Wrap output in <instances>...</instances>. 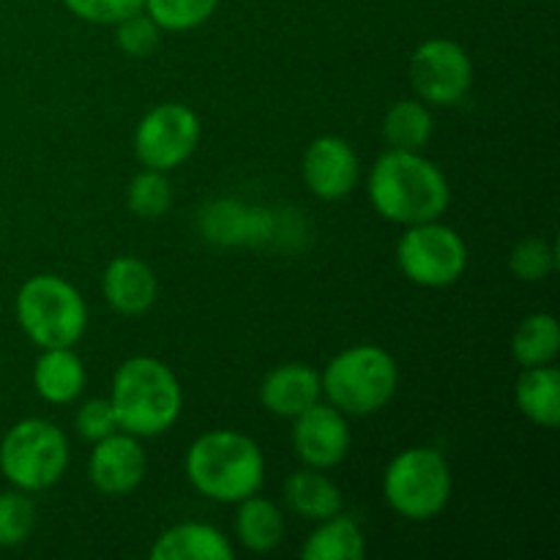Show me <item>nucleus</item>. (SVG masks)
Returning <instances> with one entry per match:
<instances>
[{"mask_svg":"<svg viewBox=\"0 0 560 560\" xmlns=\"http://www.w3.org/2000/svg\"><path fill=\"white\" fill-rule=\"evenodd\" d=\"M74 427L80 432V438H85L88 443H96L102 438L118 432V419H115V410L109 405V399H85L80 405L74 416Z\"/></svg>","mask_w":560,"mask_h":560,"instance_id":"nucleus-31","label":"nucleus"},{"mask_svg":"<svg viewBox=\"0 0 560 560\" xmlns=\"http://www.w3.org/2000/svg\"><path fill=\"white\" fill-rule=\"evenodd\" d=\"M14 315L36 348H74L88 328V304L80 290L58 273H36L16 290Z\"/></svg>","mask_w":560,"mask_h":560,"instance_id":"nucleus-4","label":"nucleus"},{"mask_svg":"<svg viewBox=\"0 0 560 560\" xmlns=\"http://www.w3.org/2000/svg\"><path fill=\"white\" fill-rule=\"evenodd\" d=\"M452 465L438 448L413 446L399 452L383 474V498L399 517L430 523L452 501Z\"/></svg>","mask_w":560,"mask_h":560,"instance_id":"nucleus-6","label":"nucleus"},{"mask_svg":"<svg viewBox=\"0 0 560 560\" xmlns=\"http://www.w3.org/2000/svg\"><path fill=\"white\" fill-rule=\"evenodd\" d=\"M284 501L299 517L310 523L334 517L342 512V490L317 468H301L284 481Z\"/></svg>","mask_w":560,"mask_h":560,"instance_id":"nucleus-20","label":"nucleus"},{"mask_svg":"<svg viewBox=\"0 0 560 560\" xmlns=\"http://www.w3.org/2000/svg\"><path fill=\"white\" fill-rule=\"evenodd\" d=\"M126 202H129L131 213L140 219H159L170 211L173 206V184H170L167 173L162 170L142 167L131 178L129 191H126Z\"/></svg>","mask_w":560,"mask_h":560,"instance_id":"nucleus-26","label":"nucleus"},{"mask_svg":"<svg viewBox=\"0 0 560 560\" xmlns=\"http://www.w3.org/2000/svg\"><path fill=\"white\" fill-rule=\"evenodd\" d=\"M320 372L310 364H301V361L277 366L260 383L262 408L279 419H295L306 408L320 402Z\"/></svg>","mask_w":560,"mask_h":560,"instance_id":"nucleus-16","label":"nucleus"},{"mask_svg":"<svg viewBox=\"0 0 560 560\" xmlns=\"http://www.w3.org/2000/svg\"><path fill=\"white\" fill-rule=\"evenodd\" d=\"M104 301L118 315H145L159 295V279L145 260L135 255H120L107 262L102 273Z\"/></svg>","mask_w":560,"mask_h":560,"instance_id":"nucleus-15","label":"nucleus"},{"mask_svg":"<svg viewBox=\"0 0 560 560\" xmlns=\"http://www.w3.org/2000/svg\"><path fill=\"white\" fill-rule=\"evenodd\" d=\"M560 353V326L550 312H534L512 337V355L520 366L552 364Z\"/></svg>","mask_w":560,"mask_h":560,"instance_id":"nucleus-24","label":"nucleus"},{"mask_svg":"<svg viewBox=\"0 0 560 560\" xmlns=\"http://www.w3.org/2000/svg\"><path fill=\"white\" fill-rule=\"evenodd\" d=\"M514 399L525 419L545 430H556L560 424V372L552 364L523 366Z\"/></svg>","mask_w":560,"mask_h":560,"instance_id":"nucleus-19","label":"nucleus"},{"mask_svg":"<svg viewBox=\"0 0 560 560\" xmlns=\"http://www.w3.org/2000/svg\"><path fill=\"white\" fill-rule=\"evenodd\" d=\"M36 530V503L31 492L5 490L0 492V550H11L31 539Z\"/></svg>","mask_w":560,"mask_h":560,"instance_id":"nucleus-27","label":"nucleus"},{"mask_svg":"<svg viewBox=\"0 0 560 560\" xmlns=\"http://www.w3.org/2000/svg\"><path fill=\"white\" fill-rule=\"evenodd\" d=\"M145 470L148 457L140 438L120 430L93 443L88 457V479L102 495L109 498L131 495L145 479Z\"/></svg>","mask_w":560,"mask_h":560,"instance_id":"nucleus-12","label":"nucleus"},{"mask_svg":"<svg viewBox=\"0 0 560 560\" xmlns=\"http://www.w3.org/2000/svg\"><path fill=\"white\" fill-rule=\"evenodd\" d=\"M328 402L345 416H372L386 408L399 386V366L377 345H353L334 355L320 372Z\"/></svg>","mask_w":560,"mask_h":560,"instance_id":"nucleus-5","label":"nucleus"},{"mask_svg":"<svg viewBox=\"0 0 560 560\" xmlns=\"http://www.w3.org/2000/svg\"><path fill=\"white\" fill-rule=\"evenodd\" d=\"M219 0H145L142 11L167 33L195 31L206 25L217 11Z\"/></svg>","mask_w":560,"mask_h":560,"instance_id":"nucleus-25","label":"nucleus"},{"mask_svg":"<svg viewBox=\"0 0 560 560\" xmlns=\"http://www.w3.org/2000/svg\"><path fill=\"white\" fill-rule=\"evenodd\" d=\"M145 0H63L66 9L91 25H118L126 16L142 11Z\"/></svg>","mask_w":560,"mask_h":560,"instance_id":"nucleus-30","label":"nucleus"},{"mask_svg":"<svg viewBox=\"0 0 560 560\" xmlns=\"http://www.w3.org/2000/svg\"><path fill=\"white\" fill-rule=\"evenodd\" d=\"M85 364L74 348H47L33 366V388L49 405H71L85 392Z\"/></svg>","mask_w":560,"mask_h":560,"instance_id":"nucleus-17","label":"nucleus"},{"mask_svg":"<svg viewBox=\"0 0 560 560\" xmlns=\"http://www.w3.org/2000/svg\"><path fill=\"white\" fill-rule=\"evenodd\" d=\"M200 118L180 102H164L148 109L135 129V153L142 167L170 170L189 162L200 145Z\"/></svg>","mask_w":560,"mask_h":560,"instance_id":"nucleus-9","label":"nucleus"},{"mask_svg":"<svg viewBox=\"0 0 560 560\" xmlns=\"http://www.w3.org/2000/svg\"><path fill=\"white\" fill-rule=\"evenodd\" d=\"M364 530L359 528L353 517H345L342 512L320 520L301 547L304 560H359L364 558Z\"/></svg>","mask_w":560,"mask_h":560,"instance_id":"nucleus-22","label":"nucleus"},{"mask_svg":"<svg viewBox=\"0 0 560 560\" xmlns=\"http://www.w3.org/2000/svg\"><path fill=\"white\" fill-rule=\"evenodd\" d=\"M159 33H162V27L145 11H137V14L126 16L115 25V44L129 58H145L156 49Z\"/></svg>","mask_w":560,"mask_h":560,"instance_id":"nucleus-29","label":"nucleus"},{"mask_svg":"<svg viewBox=\"0 0 560 560\" xmlns=\"http://www.w3.org/2000/svg\"><path fill=\"white\" fill-rule=\"evenodd\" d=\"M558 268V249L552 241L541 238V235H530L523 238L509 255V271L520 279V282H541L550 277Z\"/></svg>","mask_w":560,"mask_h":560,"instance_id":"nucleus-28","label":"nucleus"},{"mask_svg":"<svg viewBox=\"0 0 560 560\" xmlns=\"http://www.w3.org/2000/svg\"><path fill=\"white\" fill-rule=\"evenodd\" d=\"M233 545L208 523H178L164 530L151 547L153 560H230Z\"/></svg>","mask_w":560,"mask_h":560,"instance_id":"nucleus-18","label":"nucleus"},{"mask_svg":"<svg viewBox=\"0 0 560 560\" xmlns=\"http://www.w3.org/2000/svg\"><path fill=\"white\" fill-rule=\"evenodd\" d=\"M109 405L118 419V430L135 438H159L178 421L184 392L164 361L153 355H135L115 370Z\"/></svg>","mask_w":560,"mask_h":560,"instance_id":"nucleus-2","label":"nucleus"},{"mask_svg":"<svg viewBox=\"0 0 560 560\" xmlns=\"http://www.w3.org/2000/svg\"><path fill=\"white\" fill-rule=\"evenodd\" d=\"M69 438L49 419H22L0 441V474L22 492L49 490L69 468Z\"/></svg>","mask_w":560,"mask_h":560,"instance_id":"nucleus-7","label":"nucleus"},{"mask_svg":"<svg viewBox=\"0 0 560 560\" xmlns=\"http://www.w3.org/2000/svg\"><path fill=\"white\" fill-rule=\"evenodd\" d=\"M293 452L306 468H337L350 452V424L331 402H315L293 419Z\"/></svg>","mask_w":560,"mask_h":560,"instance_id":"nucleus-11","label":"nucleus"},{"mask_svg":"<svg viewBox=\"0 0 560 560\" xmlns=\"http://www.w3.org/2000/svg\"><path fill=\"white\" fill-rule=\"evenodd\" d=\"M397 266L419 288H448L468 268V244L441 219L410 224L397 241Z\"/></svg>","mask_w":560,"mask_h":560,"instance_id":"nucleus-8","label":"nucleus"},{"mask_svg":"<svg viewBox=\"0 0 560 560\" xmlns=\"http://www.w3.org/2000/svg\"><path fill=\"white\" fill-rule=\"evenodd\" d=\"M435 131L430 104L421 98H405L388 107L383 118V137L397 151H421Z\"/></svg>","mask_w":560,"mask_h":560,"instance_id":"nucleus-23","label":"nucleus"},{"mask_svg":"<svg viewBox=\"0 0 560 560\" xmlns=\"http://www.w3.org/2000/svg\"><path fill=\"white\" fill-rule=\"evenodd\" d=\"M306 189L320 200H342L353 195L361 180L359 153L348 140L337 135H323L310 142L301 164Z\"/></svg>","mask_w":560,"mask_h":560,"instance_id":"nucleus-13","label":"nucleus"},{"mask_svg":"<svg viewBox=\"0 0 560 560\" xmlns=\"http://www.w3.org/2000/svg\"><path fill=\"white\" fill-rule=\"evenodd\" d=\"M366 191L372 208L383 219L402 228L441 219L452 202L446 173L421 151L397 148H388L372 164Z\"/></svg>","mask_w":560,"mask_h":560,"instance_id":"nucleus-1","label":"nucleus"},{"mask_svg":"<svg viewBox=\"0 0 560 560\" xmlns=\"http://www.w3.org/2000/svg\"><path fill=\"white\" fill-rule=\"evenodd\" d=\"M235 536L249 552H271L284 539V517L268 498L255 495L235 503Z\"/></svg>","mask_w":560,"mask_h":560,"instance_id":"nucleus-21","label":"nucleus"},{"mask_svg":"<svg viewBox=\"0 0 560 560\" xmlns=\"http://www.w3.org/2000/svg\"><path fill=\"white\" fill-rule=\"evenodd\" d=\"M189 485L217 503H238L262 490L266 457L255 438L238 430H211L197 438L184 459Z\"/></svg>","mask_w":560,"mask_h":560,"instance_id":"nucleus-3","label":"nucleus"},{"mask_svg":"<svg viewBox=\"0 0 560 560\" xmlns=\"http://www.w3.org/2000/svg\"><path fill=\"white\" fill-rule=\"evenodd\" d=\"M408 77L421 102L430 107H454L474 85V63L452 38H427L410 55Z\"/></svg>","mask_w":560,"mask_h":560,"instance_id":"nucleus-10","label":"nucleus"},{"mask_svg":"<svg viewBox=\"0 0 560 560\" xmlns=\"http://www.w3.org/2000/svg\"><path fill=\"white\" fill-rule=\"evenodd\" d=\"M279 217L271 208L241 200H213L200 211L202 238L217 246H246L277 241Z\"/></svg>","mask_w":560,"mask_h":560,"instance_id":"nucleus-14","label":"nucleus"}]
</instances>
